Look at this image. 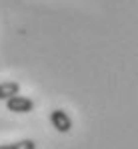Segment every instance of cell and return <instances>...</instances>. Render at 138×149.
<instances>
[{"instance_id": "obj_1", "label": "cell", "mask_w": 138, "mask_h": 149, "mask_svg": "<svg viewBox=\"0 0 138 149\" xmlns=\"http://www.w3.org/2000/svg\"><path fill=\"white\" fill-rule=\"evenodd\" d=\"M50 123L58 133H68L72 129V119L64 109H54L50 111Z\"/></svg>"}, {"instance_id": "obj_2", "label": "cell", "mask_w": 138, "mask_h": 149, "mask_svg": "<svg viewBox=\"0 0 138 149\" xmlns=\"http://www.w3.org/2000/svg\"><path fill=\"white\" fill-rule=\"evenodd\" d=\"M6 107L12 113H30V111H34V101L24 95H14L6 101Z\"/></svg>"}, {"instance_id": "obj_3", "label": "cell", "mask_w": 138, "mask_h": 149, "mask_svg": "<svg viewBox=\"0 0 138 149\" xmlns=\"http://www.w3.org/2000/svg\"><path fill=\"white\" fill-rule=\"evenodd\" d=\"M14 95H20V85L16 81H4V83H0V101H8Z\"/></svg>"}, {"instance_id": "obj_4", "label": "cell", "mask_w": 138, "mask_h": 149, "mask_svg": "<svg viewBox=\"0 0 138 149\" xmlns=\"http://www.w3.org/2000/svg\"><path fill=\"white\" fill-rule=\"evenodd\" d=\"M0 149H36V143L32 139H20L14 143H4L0 145Z\"/></svg>"}]
</instances>
